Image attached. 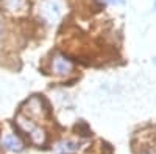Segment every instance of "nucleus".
<instances>
[{
  "label": "nucleus",
  "mask_w": 156,
  "mask_h": 154,
  "mask_svg": "<svg viewBox=\"0 0 156 154\" xmlns=\"http://www.w3.org/2000/svg\"><path fill=\"white\" fill-rule=\"evenodd\" d=\"M16 123H17V126L20 128V129H23L30 135L33 143H36V145H44L45 143V132H44V129L39 128V126H36L31 120H28L27 117H23L22 114H19L16 117Z\"/></svg>",
  "instance_id": "obj_1"
},
{
  "label": "nucleus",
  "mask_w": 156,
  "mask_h": 154,
  "mask_svg": "<svg viewBox=\"0 0 156 154\" xmlns=\"http://www.w3.org/2000/svg\"><path fill=\"white\" fill-rule=\"evenodd\" d=\"M53 70L58 73V75H66L72 70V62L70 59H67L66 56L62 55H56L55 59H53Z\"/></svg>",
  "instance_id": "obj_2"
},
{
  "label": "nucleus",
  "mask_w": 156,
  "mask_h": 154,
  "mask_svg": "<svg viewBox=\"0 0 156 154\" xmlns=\"http://www.w3.org/2000/svg\"><path fill=\"white\" fill-rule=\"evenodd\" d=\"M2 145H3L6 149H9V151H16V152H19V151L23 149L22 140H20L17 135H14V134H6V135L3 137V140H2Z\"/></svg>",
  "instance_id": "obj_3"
},
{
  "label": "nucleus",
  "mask_w": 156,
  "mask_h": 154,
  "mask_svg": "<svg viewBox=\"0 0 156 154\" xmlns=\"http://www.w3.org/2000/svg\"><path fill=\"white\" fill-rule=\"evenodd\" d=\"M42 14L48 22H56L59 19V6L53 2H47L42 8Z\"/></svg>",
  "instance_id": "obj_4"
},
{
  "label": "nucleus",
  "mask_w": 156,
  "mask_h": 154,
  "mask_svg": "<svg viewBox=\"0 0 156 154\" xmlns=\"http://www.w3.org/2000/svg\"><path fill=\"white\" fill-rule=\"evenodd\" d=\"M78 148H80V145L76 142H72V140H62L56 146V149L59 152H64V154H72V152L78 151Z\"/></svg>",
  "instance_id": "obj_5"
},
{
  "label": "nucleus",
  "mask_w": 156,
  "mask_h": 154,
  "mask_svg": "<svg viewBox=\"0 0 156 154\" xmlns=\"http://www.w3.org/2000/svg\"><path fill=\"white\" fill-rule=\"evenodd\" d=\"M3 5L11 11H19L25 6V0H5Z\"/></svg>",
  "instance_id": "obj_6"
},
{
  "label": "nucleus",
  "mask_w": 156,
  "mask_h": 154,
  "mask_svg": "<svg viewBox=\"0 0 156 154\" xmlns=\"http://www.w3.org/2000/svg\"><path fill=\"white\" fill-rule=\"evenodd\" d=\"M106 2H111V3H123L125 0H106Z\"/></svg>",
  "instance_id": "obj_7"
}]
</instances>
